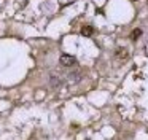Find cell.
<instances>
[{
    "mask_svg": "<svg viewBox=\"0 0 148 140\" xmlns=\"http://www.w3.org/2000/svg\"><path fill=\"white\" fill-rule=\"evenodd\" d=\"M61 64L64 67H72L77 64V59H75V56H72V54H62L61 56Z\"/></svg>",
    "mask_w": 148,
    "mask_h": 140,
    "instance_id": "6da1fadb",
    "label": "cell"
},
{
    "mask_svg": "<svg viewBox=\"0 0 148 140\" xmlns=\"http://www.w3.org/2000/svg\"><path fill=\"white\" fill-rule=\"evenodd\" d=\"M92 34H94L92 25H83V27H81V35H83V37H91Z\"/></svg>",
    "mask_w": 148,
    "mask_h": 140,
    "instance_id": "7a4b0ae2",
    "label": "cell"
},
{
    "mask_svg": "<svg viewBox=\"0 0 148 140\" xmlns=\"http://www.w3.org/2000/svg\"><path fill=\"white\" fill-rule=\"evenodd\" d=\"M140 37H142V29H134L132 34H131V40L135 41V40H138Z\"/></svg>",
    "mask_w": 148,
    "mask_h": 140,
    "instance_id": "3957f363",
    "label": "cell"
},
{
    "mask_svg": "<svg viewBox=\"0 0 148 140\" xmlns=\"http://www.w3.org/2000/svg\"><path fill=\"white\" fill-rule=\"evenodd\" d=\"M126 54H127V51H126L124 48H119V49L116 51V56H118V57H119V56H123L121 59H124V57H126Z\"/></svg>",
    "mask_w": 148,
    "mask_h": 140,
    "instance_id": "277c9868",
    "label": "cell"
},
{
    "mask_svg": "<svg viewBox=\"0 0 148 140\" xmlns=\"http://www.w3.org/2000/svg\"><path fill=\"white\" fill-rule=\"evenodd\" d=\"M51 86H53V88L61 86V80H58V78H54V76H53V78H51Z\"/></svg>",
    "mask_w": 148,
    "mask_h": 140,
    "instance_id": "5b68a950",
    "label": "cell"
},
{
    "mask_svg": "<svg viewBox=\"0 0 148 140\" xmlns=\"http://www.w3.org/2000/svg\"><path fill=\"white\" fill-rule=\"evenodd\" d=\"M134 2H137V0H134Z\"/></svg>",
    "mask_w": 148,
    "mask_h": 140,
    "instance_id": "8992f818",
    "label": "cell"
}]
</instances>
